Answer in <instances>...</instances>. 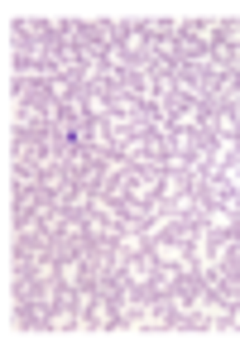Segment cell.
I'll return each mask as SVG.
<instances>
[{
  "label": "cell",
  "instance_id": "1",
  "mask_svg": "<svg viewBox=\"0 0 240 355\" xmlns=\"http://www.w3.org/2000/svg\"><path fill=\"white\" fill-rule=\"evenodd\" d=\"M149 254H154L159 264H169V269H187V264H192V245H182V240L169 236V231L149 240Z\"/></svg>",
  "mask_w": 240,
  "mask_h": 355
}]
</instances>
